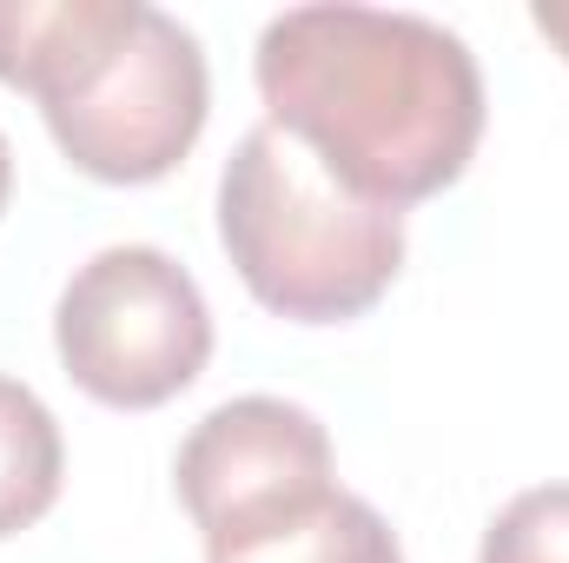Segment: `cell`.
<instances>
[{
	"mask_svg": "<svg viewBox=\"0 0 569 563\" xmlns=\"http://www.w3.org/2000/svg\"><path fill=\"white\" fill-rule=\"evenodd\" d=\"M212 73L206 47L166 7L120 0L93 53L40 100V120L73 172L100 186H152L206 134Z\"/></svg>",
	"mask_w": 569,
	"mask_h": 563,
	"instance_id": "cell-3",
	"label": "cell"
},
{
	"mask_svg": "<svg viewBox=\"0 0 569 563\" xmlns=\"http://www.w3.org/2000/svg\"><path fill=\"white\" fill-rule=\"evenodd\" d=\"M219 246L266 312L345 325L405 273V213L345 192L279 127H252L219 172Z\"/></svg>",
	"mask_w": 569,
	"mask_h": 563,
	"instance_id": "cell-2",
	"label": "cell"
},
{
	"mask_svg": "<svg viewBox=\"0 0 569 563\" xmlns=\"http://www.w3.org/2000/svg\"><path fill=\"white\" fill-rule=\"evenodd\" d=\"M252 80L266 127L298 140L345 192L391 213L457 186L490 120L463 33L405 7H284L259 33Z\"/></svg>",
	"mask_w": 569,
	"mask_h": 563,
	"instance_id": "cell-1",
	"label": "cell"
},
{
	"mask_svg": "<svg viewBox=\"0 0 569 563\" xmlns=\"http://www.w3.org/2000/svg\"><path fill=\"white\" fill-rule=\"evenodd\" d=\"M206 563H405V544L378 504H365L358 491L338 484L331 497H318L311 511L284 517L272 531L206 551Z\"/></svg>",
	"mask_w": 569,
	"mask_h": 563,
	"instance_id": "cell-6",
	"label": "cell"
},
{
	"mask_svg": "<svg viewBox=\"0 0 569 563\" xmlns=\"http://www.w3.org/2000/svg\"><path fill=\"white\" fill-rule=\"evenodd\" d=\"M477 563H569V484L517 491L490 517Z\"/></svg>",
	"mask_w": 569,
	"mask_h": 563,
	"instance_id": "cell-8",
	"label": "cell"
},
{
	"mask_svg": "<svg viewBox=\"0 0 569 563\" xmlns=\"http://www.w3.org/2000/svg\"><path fill=\"white\" fill-rule=\"evenodd\" d=\"M172 484L206 551H226V544H246L284 517L311 511L318 497H331L338 457H331V431L318 424V412L252 392V398L212 405L186 431L172 457Z\"/></svg>",
	"mask_w": 569,
	"mask_h": 563,
	"instance_id": "cell-5",
	"label": "cell"
},
{
	"mask_svg": "<svg viewBox=\"0 0 569 563\" xmlns=\"http://www.w3.org/2000/svg\"><path fill=\"white\" fill-rule=\"evenodd\" d=\"M67 484V437L47 398L0 372V544L33 531Z\"/></svg>",
	"mask_w": 569,
	"mask_h": 563,
	"instance_id": "cell-7",
	"label": "cell"
},
{
	"mask_svg": "<svg viewBox=\"0 0 569 563\" xmlns=\"http://www.w3.org/2000/svg\"><path fill=\"white\" fill-rule=\"evenodd\" d=\"M530 27L563 53V67H569V0H537V7H530Z\"/></svg>",
	"mask_w": 569,
	"mask_h": 563,
	"instance_id": "cell-9",
	"label": "cell"
},
{
	"mask_svg": "<svg viewBox=\"0 0 569 563\" xmlns=\"http://www.w3.org/2000/svg\"><path fill=\"white\" fill-rule=\"evenodd\" d=\"M7 199H13V146L0 134V219H7Z\"/></svg>",
	"mask_w": 569,
	"mask_h": 563,
	"instance_id": "cell-10",
	"label": "cell"
},
{
	"mask_svg": "<svg viewBox=\"0 0 569 563\" xmlns=\"http://www.w3.org/2000/svg\"><path fill=\"white\" fill-rule=\"evenodd\" d=\"M67 378L107 412H159L212 365V305L159 246H100L53 305Z\"/></svg>",
	"mask_w": 569,
	"mask_h": 563,
	"instance_id": "cell-4",
	"label": "cell"
}]
</instances>
